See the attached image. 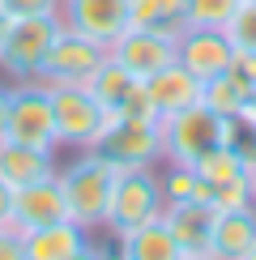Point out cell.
<instances>
[{
  "label": "cell",
  "instance_id": "cell-29",
  "mask_svg": "<svg viewBox=\"0 0 256 260\" xmlns=\"http://www.w3.org/2000/svg\"><path fill=\"white\" fill-rule=\"evenodd\" d=\"M5 128H9V85H0V141H5Z\"/></svg>",
  "mask_w": 256,
  "mask_h": 260
},
{
  "label": "cell",
  "instance_id": "cell-8",
  "mask_svg": "<svg viewBox=\"0 0 256 260\" xmlns=\"http://www.w3.org/2000/svg\"><path fill=\"white\" fill-rule=\"evenodd\" d=\"M107 60V47L94 39L77 35V30L60 26L56 39H51L47 56H43V69H39V81L43 85H85L99 73V64Z\"/></svg>",
  "mask_w": 256,
  "mask_h": 260
},
{
  "label": "cell",
  "instance_id": "cell-15",
  "mask_svg": "<svg viewBox=\"0 0 256 260\" xmlns=\"http://www.w3.org/2000/svg\"><path fill=\"white\" fill-rule=\"evenodd\" d=\"M145 94H149L154 115L163 120V115H175V111H184V107L201 103V81L192 77L184 64H167L154 77H145Z\"/></svg>",
  "mask_w": 256,
  "mask_h": 260
},
{
  "label": "cell",
  "instance_id": "cell-34",
  "mask_svg": "<svg viewBox=\"0 0 256 260\" xmlns=\"http://www.w3.org/2000/svg\"><path fill=\"white\" fill-rule=\"evenodd\" d=\"M252 205H256V171H252Z\"/></svg>",
  "mask_w": 256,
  "mask_h": 260
},
{
  "label": "cell",
  "instance_id": "cell-18",
  "mask_svg": "<svg viewBox=\"0 0 256 260\" xmlns=\"http://www.w3.org/2000/svg\"><path fill=\"white\" fill-rule=\"evenodd\" d=\"M111 256L115 260H179V243L171 239V231L163 226V218L137 226L133 235H124V239H111Z\"/></svg>",
  "mask_w": 256,
  "mask_h": 260
},
{
  "label": "cell",
  "instance_id": "cell-30",
  "mask_svg": "<svg viewBox=\"0 0 256 260\" xmlns=\"http://www.w3.org/2000/svg\"><path fill=\"white\" fill-rule=\"evenodd\" d=\"M235 120H243L248 128H256V90H252V99H248V107H243V111L235 115Z\"/></svg>",
  "mask_w": 256,
  "mask_h": 260
},
{
  "label": "cell",
  "instance_id": "cell-27",
  "mask_svg": "<svg viewBox=\"0 0 256 260\" xmlns=\"http://www.w3.org/2000/svg\"><path fill=\"white\" fill-rule=\"evenodd\" d=\"M69 260H115V256H111V247H103V243L85 239V243H81V247H77V252H73Z\"/></svg>",
  "mask_w": 256,
  "mask_h": 260
},
{
  "label": "cell",
  "instance_id": "cell-31",
  "mask_svg": "<svg viewBox=\"0 0 256 260\" xmlns=\"http://www.w3.org/2000/svg\"><path fill=\"white\" fill-rule=\"evenodd\" d=\"M9 21H13V17H9L5 9H0V39H5V30H9Z\"/></svg>",
  "mask_w": 256,
  "mask_h": 260
},
{
  "label": "cell",
  "instance_id": "cell-9",
  "mask_svg": "<svg viewBox=\"0 0 256 260\" xmlns=\"http://www.w3.org/2000/svg\"><path fill=\"white\" fill-rule=\"evenodd\" d=\"M60 26L111 47L128 30V0H60Z\"/></svg>",
  "mask_w": 256,
  "mask_h": 260
},
{
  "label": "cell",
  "instance_id": "cell-10",
  "mask_svg": "<svg viewBox=\"0 0 256 260\" xmlns=\"http://www.w3.org/2000/svg\"><path fill=\"white\" fill-rule=\"evenodd\" d=\"M107 56H111L120 69H128L137 81L154 77L158 69H167V64H175V39L167 35H154V30H137L128 26L120 39L107 47Z\"/></svg>",
  "mask_w": 256,
  "mask_h": 260
},
{
  "label": "cell",
  "instance_id": "cell-7",
  "mask_svg": "<svg viewBox=\"0 0 256 260\" xmlns=\"http://www.w3.org/2000/svg\"><path fill=\"white\" fill-rule=\"evenodd\" d=\"M9 141L39 149H60L56 145V115H51V94L43 81H13L9 85Z\"/></svg>",
  "mask_w": 256,
  "mask_h": 260
},
{
  "label": "cell",
  "instance_id": "cell-16",
  "mask_svg": "<svg viewBox=\"0 0 256 260\" xmlns=\"http://www.w3.org/2000/svg\"><path fill=\"white\" fill-rule=\"evenodd\" d=\"M56 175V149H39V145H21V141H0V179L26 188L35 179Z\"/></svg>",
  "mask_w": 256,
  "mask_h": 260
},
{
  "label": "cell",
  "instance_id": "cell-23",
  "mask_svg": "<svg viewBox=\"0 0 256 260\" xmlns=\"http://www.w3.org/2000/svg\"><path fill=\"white\" fill-rule=\"evenodd\" d=\"M239 0H184V13H188V26H209V30H222L235 13Z\"/></svg>",
  "mask_w": 256,
  "mask_h": 260
},
{
  "label": "cell",
  "instance_id": "cell-19",
  "mask_svg": "<svg viewBox=\"0 0 256 260\" xmlns=\"http://www.w3.org/2000/svg\"><path fill=\"white\" fill-rule=\"evenodd\" d=\"M128 26L154 30V35H167V39H179L188 30L184 0H128Z\"/></svg>",
  "mask_w": 256,
  "mask_h": 260
},
{
  "label": "cell",
  "instance_id": "cell-24",
  "mask_svg": "<svg viewBox=\"0 0 256 260\" xmlns=\"http://www.w3.org/2000/svg\"><path fill=\"white\" fill-rule=\"evenodd\" d=\"M9 17H60V0H0Z\"/></svg>",
  "mask_w": 256,
  "mask_h": 260
},
{
  "label": "cell",
  "instance_id": "cell-2",
  "mask_svg": "<svg viewBox=\"0 0 256 260\" xmlns=\"http://www.w3.org/2000/svg\"><path fill=\"white\" fill-rule=\"evenodd\" d=\"M163 179H158V167H133V171H120L115 175V188H111V201H107V218H103V231L111 239H124L133 235L137 226L163 218Z\"/></svg>",
  "mask_w": 256,
  "mask_h": 260
},
{
  "label": "cell",
  "instance_id": "cell-33",
  "mask_svg": "<svg viewBox=\"0 0 256 260\" xmlns=\"http://www.w3.org/2000/svg\"><path fill=\"white\" fill-rule=\"evenodd\" d=\"M179 260H213L209 252H201V256H179Z\"/></svg>",
  "mask_w": 256,
  "mask_h": 260
},
{
  "label": "cell",
  "instance_id": "cell-4",
  "mask_svg": "<svg viewBox=\"0 0 256 260\" xmlns=\"http://www.w3.org/2000/svg\"><path fill=\"white\" fill-rule=\"evenodd\" d=\"M90 149L103 154L115 171L158 167L163 162V133H158L154 115H107V128Z\"/></svg>",
  "mask_w": 256,
  "mask_h": 260
},
{
  "label": "cell",
  "instance_id": "cell-12",
  "mask_svg": "<svg viewBox=\"0 0 256 260\" xmlns=\"http://www.w3.org/2000/svg\"><path fill=\"white\" fill-rule=\"evenodd\" d=\"M69 218V205H64V192L56 175L47 179H35L26 188H13V218H9V231L26 235V231H39V226H51V222H64Z\"/></svg>",
  "mask_w": 256,
  "mask_h": 260
},
{
  "label": "cell",
  "instance_id": "cell-1",
  "mask_svg": "<svg viewBox=\"0 0 256 260\" xmlns=\"http://www.w3.org/2000/svg\"><path fill=\"white\" fill-rule=\"evenodd\" d=\"M115 175H120V171H115L103 154H94V149H77V158H73V162L56 167V183H60V192H64L69 218L77 222L81 231H90V235L103 231Z\"/></svg>",
  "mask_w": 256,
  "mask_h": 260
},
{
  "label": "cell",
  "instance_id": "cell-21",
  "mask_svg": "<svg viewBox=\"0 0 256 260\" xmlns=\"http://www.w3.org/2000/svg\"><path fill=\"white\" fill-rule=\"evenodd\" d=\"M158 179H163V197L167 201H209V183L201 179L192 167L158 162Z\"/></svg>",
  "mask_w": 256,
  "mask_h": 260
},
{
  "label": "cell",
  "instance_id": "cell-13",
  "mask_svg": "<svg viewBox=\"0 0 256 260\" xmlns=\"http://www.w3.org/2000/svg\"><path fill=\"white\" fill-rule=\"evenodd\" d=\"M213 201H167L163 205V226L171 231V239L179 243L184 256L209 252V235H213Z\"/></svg>",
  "mask_w": 256,
  "mask_h": 260
},
{
  "label": "cell",
  "instance_id": "cell-3",
  "mask_svg": "<svg viewBox=\"0 0 256 260\" xmlns=\"http://www.w3.org/2000/svg\"><path fill=\"white\" fill-rule=\"evenodd\" d=\"M158 133H163V162H171V167H197L209 149H218L227 141V120L213 115L205 103H192L175 115H163Z\"/></svg>",
  "mask_w": 256,
  "mask_h": 260
},
{
  "label": "cell",
  "instance_id": "cell-20",
  "mask_svg": "<svg viewBox=\"0 0 256 260\" xmlns=\"http://www.w3.org/2000/svg\"><path fill=\"white\" fill-rule=\"evenodd\" d=\"M248 99H252V90L235 77L231 69L218 73V77H209V81H201V103H205L213 115H222V120H235V115L248 107Z\"/></svg>",
  "mask_w": 256,
  "mask_h": 260
},
{
  "label": "cell",
  "instance_id": "cell-14",
  "mask_svg": "<svg viewBox=\"0 0 256 260\" xmlns=\"http://www.w3.org/2000/svg\"><path fill=\"white\" fill-rule=\"evenodd\" d=\"M256 243V205H235V209L213 213L209 256L213 260H239Z\"/></svg>",
  "mask_w": 256,
  "mask_h": 260
},
{
  "label": "cell",
  "instance_id": "cell-17",
  "mask_svg": "<svg viewBox=\"0 0 256 260\" xmlns=\"http://www.w3.org/2000/svg\"><path fill=\"white\" fill-rule=\"evenodd\" d=\"M85 239H90V231H81L73 218H64V222L39 226V231H26L21 247H26V260H69Z\"/></svg>",
  "mask_w": 256,
  "mask_h": 260
},
{
  "label": "cell",
  "instance_id": "cell-6",
  "mask_svg": "<svg viewBox=\"0 0 256 260\" xmlns=\"http://www.w3.org/2000/svg\"><path fill=\"white\" fill-rule=\"evenodd\" d=\"M60 30V17H13L0 39V73L9 81H39L43 56Z\"/></svg>",
  "mask_w": 256,
  "mask_h": 260
},
{
  "label": "cell",
  "instance_id": "cell-32",
  "mask_svg": "<svg viewBox=\"0 0 256 260\" xmlns=\"http://www.w3.org/2000/svg\"><path fill=\"white\" fill-rule=\"evenodd\" d=\"M239 260H256V243H252V247H248V252H243Z\"/></svg>",
  "mask_w": 256,
  "mask_h": 260
},
{
  "label": "cell",
  "instance_id": "cell-11",
  "mask_svg": "<svg viewBox=\"0 0 256 260\" xmlns=\"http://www.w3.org/2000/svg\"><path fill=\"white\" fill-rule=\"evenodd\" d=\"M231 39L222 35V30H209V26H188L184 35L175 39V64H184L197 81H209L218 77V73L231 69Z\"/></svg>",
  "mask_w": 256,
  "mask_h": 260
},
{
  "label": "cell",
  "instance_id": "cell-28",
  "mask_svg": "<svg viewBox=\"0 0 256 260\" xmlns=\"http://www.w3.org/2000/svg\"><path fill=\"white\" fill-rule=\"evenodd\" d=\"M9 218H13V183L0 179V226H9Z\"/></svg>",
  "mask_w": 256,
  "mask_h": 260
},
{
  "label": "cell",
  "instance_id": "cell-22",
  "mask_svg": "<svg viewBox=\"0 0 256 260\" xmlns=\"http://www.w3.org/2000/svg\"><path fill=\"white\" fill-rule=\"evenodd\" d=\"M222 35L231 39L235 51H256V0H239L231 21L222 26Z\"/></svg>",
  "mask_w": 256,
  "mask_h": 260
},
{
  "label": "cell",
  "instance_id": "cell-5",
  "mask_svg": "<svg viewBox=\"0 0 256 260\" xmlns=\"http://www.w3.org/2000/svg\"><path fill=\"white\" fill-rule=\"evenodd\" d=\"M51 115H56V145L60 149H90L107 128V107L85 85H47Z\"/></svg>",
  "mask_w": 256,
  "mask_h": 260
},
{
  "label": "cell",
  "instance_id": "cell-25",
  "mask_svg": "<svg viewBox=\"0 0 256 260\" xmlns=\"http://www.w3.org/2000/svg\"><path fill=\"white\" fill-rule=\"evenodd\" d=\"M231 73L248 85V90H256V51H235L231 56Z\"/></svg>",
  "mask_w": 256,
  "mask_h": 260
},
{
  "label": "cell",
  "instance_id": "cell-26",
  "mask_svg": "<svg viewBox=\"0 0 256 260\" xmlns=\"http://www.w3.org/2000/svg\"><path fill=\"white\" fill-rule=\"evenodd\" d=\"M0 260H26V247H21V235L0 226Z\"/></svg>",
  "mask_w": 256,
  "mask_h": 260
}]
</instances>
